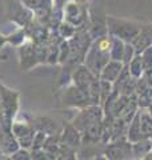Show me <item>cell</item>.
I'll return each mask as SVG.
<instances>
[{
    "label": "cell",
    "instance_id": "obj_2",
    "mask_svg": "<svg viewBox=\"0 0 152 160\" xmlns=\"http://www.w3.org/2000/svg\"><path fill=\"white\" fill-rule=\"evenodd\" d=\"M62 102L65 107H76V108H85L89 106H94L92 99L88 88L78 87V86H71L64 91Z\"/></svg>",
    "mask_w": 152,
    "mask_h": 160
},
{
    "label": "cell",
    "instance_id": "obj_9",
    "mask_svg": "<svg viewBox=\"0 0 152 160\" xmlns=\"http://www.w3.org/2000/svg\"><path fill=\"white\" fill-rule=\"evenodd\" d=\"M60 144L67 146L69 148H73V149L79 148L83 144L82 133H80V131L73 124H67L64 127L62 133H60Z\"/></svg>",
    "mask_w": 152,
    "mask_h": 160
},
{
    "label": "cell",
    "instance_id": "obj_10",
    "mask_svg": "<svg viewBox=\"0 0 152 160\" xmlns=\"http://www.w3.org/2000/svg\"><path fill=\"white\" fill-rule=\"evenodd\" d=\"M124 68L123 62H118V60H109V62L105 64V67L101 69V72L99 75L100 80H104V82H109V83H115L116 80L119 79L121 71Z\"/></svg>",
    "mask_w": 152,
    "mask_h": 160
},
{
    "label": "cell",
    "instance_id": "obj_11",
    "mask_svg": "<svg viewBox=\"0 0 152 160\" xmlns=\"http://www.w3.org/2000/svg\"><path fill=\"white\" fill-rule=\"evenodd\" d=\"M72 79H73L75 86L88 88L91 86V83H92L95 79H98V76H95V75L91 72L87 67H80L73 72Z\"/></svg>",
    "mask_w": 152,
    "mask_h": 160
},
{
    "label": "cell",
    "instance_id": "obj_20",
    "mask_svg": "<svg viewBox=\"0 0 152 160\" xmlns=\"http://www.w3.org/2000/svg\"><path fill=\"white\" fill-rule=\"evenodd\" d=\"M31 156H32V160H55L53 155H51L47 151H44L43 148H40V149H32Z\"/></svg>",
    "mask_w": 152,
    "mask_h": 160
},
{
    "label": "cell",
    "instance_id": "obj_5",
    "mask_svg": "<svg viewBox=\"0 0 152 160\" xmlns=\"http://www.w3.org/2000/svg\"><path fill=\"white\" fill-rule=\"evenodd\" d=\"M103 155L108 160H132V143L120 139L114 140L107 144Z\"/></svg>",
    "mask_w": 152,
    "mask_h": 160
},
{
    "label": "cell",
    "instance_id": "obj_13",
    "mask_svg": "<svg viewBox=\"0 0 152 160\" xmlns=\"http://www.w3.org/2000/svg\"><path fill=\"white\" fill-rule=\"evenodd\" d=\"M32 127L36 131L45 132L47 135L58 133V124L49 118H36L32 120Z\"/></svg>",
    "mask_w": 152,
    "mask_h": 160
},
{
    "label": "cell",
    "instance_id": "obj_18",
    "mask_svg": "<svg viewBox=\"0 0 152 160\" xmlns=\"http://www.w3.org/2000/svg\"><path fill=\"white\" fill-rule=\"evenodd\" d=\"M55 160H78L76 149L60 144V149H59V152L56 155V158H55Z\"/></svg>",
    "mask_w": 152,
    "mask_h": 160
},
{
    "label": "cell",
    "instance_id": "obj_12",
    "mask_svg": "<svg viewBox=\"0 0 152 160\" xmlns=\"http://www.w3.org/2000/svg\"><path fill=\"white\" fill-rule=\"evenodd\" d=\"M125 139L129 143H136L139 140L143 139L141 135V129H140V113L139 111L136 112V115L132 118V120L129 122L128 127H127V132H125Z\"/></svg>",
    "mask_w": 152,
    "mask_h": 160
},
{
    "label": "cell",
    "instance_id": "obj_4",
    "mask_svg": "<svg viewBox=\"0 0 152 160\" xmlns=\"http://www.w3.org/2000/svg\"><path fill=\"white\" fill-rule=\"evenodd\" d=\"M104 119V111H103V107L101 106H89V107H85L82 108V111L78 113V116L75 118L73 120V126L79 129L80 132L85 129L88 126L94 124L96 122H101Z\"/></svg>",
    "mask_w": 152,
    "mask_h": 160
},
{
    "label": "cell",
    "instance_id": "obj_1",
    "mask_svg": "<svg viewBox=\"0 0 152 160\" xmlns=\"http://www.w3.org/2000/svg\"><path fill=\"white\" fill-rule=\"evenodd\" d=\"M111 47H112L111 40L107 38H101L100 40H98V42L94 44V47L91 48V51L87 56V62H85V64H87L85 67H87L95 76H99L101 69L109 62Z\"/></svg>",
    "mask_w": 152,
    "mask_h": 160
},
{
    "label": "cell",
    "instance_id": "obj_24",
    "mask_svg": "<svg viewBox=\"0 0 152 160\" xmlns=\"http://www.w3.org/2000/svg\"><path fill=\"white\" fill-rule=\"evenodd\" d=\"M3 118V107H2V98H0V119Z\"/></svg>",
    "mask_w": 152,
    "mask_h": 160
},
{
    "label": "cell",
    "instance_id": "obj_22",
    "mask_svg": "<svg viewBox=\"0 0 152 160\" xmlns=\"http://www.w3.org/2000/svg\"><path fill=\"white\" fill-rule=\"evenodd\" d=\"M11 160H32V156L25 148H22L12 153Z\"/></svg>",
    "mask_w": 152,
    "mask_h": 160
},
{
    "label": "cell",
    "instance_id": "obj_3",
    "mask_svg": "<svg viewBox=\"0 0 152 160\" xmlns=\"http://www.w3.org/2000/svg\"><path fill=\"white\" fill-rule=\"evenodd\" d=\"M109 31L111 33L116 36L120 40H125V42H134L136 36L140 33L141 27L138 24L124 22V20H109Z\"/></svg>",
    "mask_w": 152,
    "mask_h": 160
},
{
    "label": "cell",
    "instance_id": "obj_8",
    "mask_svg": "<svg viewBox=\"0 0 152 160\" xmlns=\"http://www.w3.org/2000/svg\"><path fill=\"white\" fill-rule=\"evenodd\" d=\"M12 133L19 146L27 149L32 147V142H33L35 133H36V129L32 127V124L15 122L12 123Z\"/></svg>",
    "mask_w": 152,
    "mask_h": 160
},
{
    "label": "cell",
    "instance_id": "obj_15",
    "mask_svg": "<svg viewBox=\"0 0 152 160\" xmlns=\"http://www.w3.org/2000/svg\"><path fill=\"white\" fill-rule=\"evenodd\" d=\"M128 71L135 80L141 79V76H143V73L145 71H144V66H143V59H141L140 55L134 56V59L128 63Z\"/></svg>",
    "mask_w": 152,
    "mask_h": 160
},
{
    "label": "cell",
    "instance_id": "obj_21",
    "mask_svg": "<svg viewBox=\"0 0 152 160\" xmlns=\"http://www.w3.org/2000/svg\"><path fill=\"white\" fill-rule=\"evenodd\" d=\"M47 136H48V135L45 133V132L36 131L31 148H32V149H40V148H43V144H44V142H45V139H47Z\"/></svg>",
    "mask_w": 152,
    "mask_h": 160
},
{
    "label": "cell",
    "instance_id": "obj_7",
    "mask_svg": "<svg viewBox=\"0 0 152 160\" xmlns=\"http://www.w3.org/2000/svg\"><path fill=\"white\" fill-rule=\"evenodd\" d=\"M19 144L12 133V122H8L4 118L0 119V148L7 155H12L19 149Z\"/></svg>",
    "mask_w": 152,
    "mask_h": 160
},
{
    "label": "cell",
    "instance_id": "obj_14",
    "mask_svg": "<svg viewBox=\"0 0 152 160\" xmlns=\"http://www.w3.org/2000/svg\"><path fill=\"white\" fill-rule=\"evenodd\" d=\"M152 151V140L143 138L136 143H132V155L134 160H141Z\"/></svg>",
    "mask_w": 152,
    "mask_h": 160
},
{
    "label": "cell",
    "instance_id": "obj_6",
    "mask_svg": "<svg viewBox=\"0 0 152 160\" xmlns=\"http://www.w3.org/2000/svg\"><path fill=\"white\" fill-rule=\"evenodd\" d=\"M0 98H2L3 118L8 122H12L19 109V93L0 84Z\"/></svg>",
    "mask_w": 152,
    "mask_h": 160
},
{
    "label": "cell",
    "instance_id": "obj_23",
    "mask_svg": "<svg viewBox=\"0 0 152 160\" xmlns=\"http://www.w3.org/2000/svg\"><path fill=\"white\" fill-rule=\"evenodd\" d=\"M92 160H108L107 158L104 156V155H99V156H96V158H94Z\"/></svg>",
    "mask_w": 152,
    "mask_h": 160
},
{
    "label": "cell",
    "instance_id": "obj_17",
    "mask_svg": "<svg viewBox=\"0 0 152 160\" xmlns=\"http://www.w3.org/2000/svg\"><path fill=\"white\" fill-rule=\"evenodd\" d=\"M43 149L56 158V155H58L59 149H60V133L48 135L44 144H43Z\"/></svg>",
    "mask_w": 152,
    "mask_h": 160
},
{
    "label": "cell",
    "instance_id": "obj_19",
    "mask_svg": "<svg viewBox=\"0 0 152 160\" xmlns=\"http://www.w3.org/2000/svg\"><path fill=\"white\" fill-rule=\"evenodd\" d=\"M143 59V66H144V71L148 72L152 71V46L148 48H145L143 51V55H140Z\"/></svg>",
    "mask_w": 152,
    "mask_h": 160
},
{
    "label": "cell",
    "instance_id": "obj_16",
    "mask_svg": "<svg viewBox=\"0 0 152 160\" xmlns=\"http://www.w3.org/2000/svg\"><path fill=\"white\" fill-rule=\"evenodd\" d=\"M140 113V129L143 138H152V115L148 111H139Z\"/></svg>",
    "mask_w": 152,
    "mask_h": 160
}]
</instances>
